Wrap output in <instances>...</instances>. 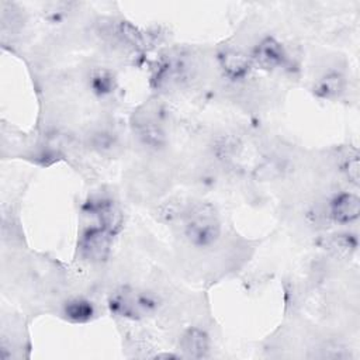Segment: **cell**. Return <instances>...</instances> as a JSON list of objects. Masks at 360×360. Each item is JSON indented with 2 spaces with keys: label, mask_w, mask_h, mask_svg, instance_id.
Here are the masks:
<instances>
[{
  "label": "cell",
  "mask_w": 360,
  "mask_h": 360,
  "mask_svg": "<svg viewBox=\"0 0 360 360\" xmlns=\"http://www.w3.org/2000/svg\"><path fill=\"white\" fill-rule=\"evenodd\" d=\"M183 233L195 248L215 245L221 236V221L217 210L207 202H197L183 210Z\"/></svg>",
  "instance_id": "1"
},
{
  "label": "cell",
  "mask_w": 360,
  "mask_h": 360,
  "mask_svg": "<svg viewBox=\"0 0 360 360\" xmlns=\"http://www.w3.org/2000/svg\"><path fill=\"white\" fill-rule=\"evenodd\" d=\"M155 307L156 301L150 294L128 287L117 290L110 298L111 311L129 319H139L152 312Z\"/></svg>",
  "instance_id": "2"
},
{
  "label": "cell",
  "mask_w": 360,
  "mask_h": 360,
  "mask_svg": "<svg viewBox=\"0 0 360 360\" xmlns=\"http://www.w3.org/2000/svg\"><path fill=\"white\" fill-rule=\"evenodd\" d=\"M112 236L114 233L100 225H91L90 228L84 229L79 240L82 257L91 263L104 262L110 253Z\"/></svg>",
  "instance_id": "3"
},
{
  "label": "cell",
  "mask_w": 360,
  "mask_h": 360,
  "mask_svg": "<svg viewBox=\"0 0 360 360\" xmlns=\"http://www.w3.org/2000/svg\"><path fill=\"white\" fill-rule=\"evenodd\" d=\"M250 59L253 65L266 70H273L284 66L287 62V52L278 41L267 37L255 46Z\"/></svg>",
  "instance_id": "4"
},
{
  "label": "cell",
  "mask_w": 360,
  "mask_h": 360,
  "mask_svg": "<svg viewBox=\"0 0 360 360\" xmlns=\"http://www.w3.org/2000/svg\"><path fill=\"white\" fill-rule=\"evenodd\" d=\"M218 62L224 75L232 80L243 79L253 66L250 56L236 48L222 49L218 55Z\"/></svg>",
  "instance_id": "5"
},
{
  "label": "cell",
  "mask_w": 360,
  "mask_h": 360,
  "mask_svg": "<svg viewBox=\"0 0 360 360\" xmlns=\"http://www.w3.org/2000/svg\"><path fill=\"white\" fill-rule=\"evenodd\" d=\"M360 201L356 194L340 193L335 195L328 207L329 218L336 224H350L357 219Z\"/></svg>",
  "instance_id": "6"
},
{
  "label": "cell",
  "mask_w": 360,
  "mask_h": 360,
  "mask_svg": "<svg viewBox=\"0 0 360 360\" xmlns=\"http://www.w3.org/2000/svg\"><path fill=\"white\" fill-rule=\"evenodd\" d=\"M181 357L204 359L210 354V338L200 328L187 329L179 342Z\"/></svg>",
  "instance_id": "7"
},
{
  "label": "cell",
  "mask_w": 360,
  "mask_h": 360,
  "mask_svg": "<svg viewBox=\"0 0 360 360\" xmlns=\"http://www.w3.org/2000/svg\"><path fill=\"white\" fill-rule=\"evenodd\" d=\"M63 315L68 321L75 323L89 322L94 315V307L89 300L73 298L63 307Z\"/></svg>",
  "instance_id": "8"
},
{
  "label": "cell",
  "mask_w": 360,
  "mask_h": 360,
  "mask_svg": "<svg viewBox=\"0 0 360 360\" xmlns=\"http://www.w3.org/2000/svg\"><path fill=\"white\" fill-rule=\"evenodd\" d=\"M342 89H343L342 76L336 72H329L318 80L315 91L319 97L329 98V97H333V96L339 94L342 91Z\"/></svg>",
  "instance_id": "9"
},
{
  "label": "cell",
  "mask_w": 360,
  "mask_h": 360,
  "mask_svg": "<svg viewBox=\"0 0 360 360\" xmlns=\"http://www.w3.org/2000/svg\"><path fill=\"white\" fill-rule=\"evenodd\" d=\"M138 136L141 138V141L145 143V145H149V146H153V148H158L160 145L165 143V132L163 129L155 124V122H150V121H143L139 124V128H138Z\"/></svg>",
  "instance_id": "10"
},
{
  "label": "cell",
  "mask_w": 360,
  "mask_h": 360,
  "mask_svg": "<svg viewBox=\"0 0 360 360\" xmlns=\"http://www.w3.org/2000/svg\"><path fill=\"white\" fill-rule=\"evenodd\" d=\"M114 77L111 76V73L108 70L100 69L97 72H94V75L91 76V83H93V89L98 93H108L112 89L114 84Z\"/></svg>",
  "instance_id": "11"
},
{
  "label": "cell",
  "mask_w": 360,
  "mask_h": 360,
  "mask_svg": "<svg viewBox=\"0 0 360 360\" xmlns=\"http://www.w3.org/2000/svg\"><path fill=\"white\" fill-rule=\"evenodd\" d=\"M345 170L347 177L353 181V183H359V156L354 152V155L352 158H349L345 163Z\"/></svg>",
  "instance_id": "12"
}]
</instances>
